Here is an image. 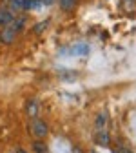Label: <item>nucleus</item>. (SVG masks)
Here are the masks:
<instances>
[{
  "label": "nucleus",
  "mask_w": 136,
  "mask_h": 153,
  "mask_svg": "<svg viewBox=\"0 0 136 153\" xmlns=\"http://www.w3.org/2000/svg\"><path fill=\"white\" fill-rule=\"evenodd\" d=\"M15 11H11L9 7H4V9H0V27H7L9 24H13L15 20Z\"/></svg>",
  "instance_id": "obj_3"
},
{
  "label": "nucleus",
  "mask_w": 136,
  "mask_h": 153,
  "mask_svg": "<svg viewBox=\"0 0 136 153\" xmlns=\"http://www.w3.org/2000/svg\"><path fill=\"white\" fill-rule=\"evenodd\" d=\"M16 153H27V151H26V149H18Z\"/></svg>",
  "instance_id": "obj_11"
},
{
  "label": "nucleus",
  "mask_w": 136,
  "mask_h": 153,
  "mask_svg": "<svg viewBox=\"0 0 136 153\" xmlns=\"http://www.w3.org/2000/svg\"><path fill=\"white\" fill-rule=\"evenodd\" d=\"M33 151H35V153H49L47 144H46L44 140H35V142H33Z\"/></svg>",
  "instance_id": "obj_8"
},
{
  "label": "nucleus",
  "mask_w": 136,
  "mask_h": 153,
  "mask_svg": "<svg viewBox=\"0 0 136 153\" xmlns=\"http://www.w3.org/2000/svg\"><path fill=\"white\" fill-rule=\"evenodd\" d=\"M31 133L38 140H44L47 137V133H49V126L42 119H33L31 120Z\"/></svg>",
  "instance_id": "obj_2"
},
{
  "label": "nucleus",
  "mask_w": 136,
  "mask_h": 153,
  "mask_svg": "<svg viewBox=\"0 0 136 153\" xmlns=\"http://www.w3.org/2000/svg\"><path fill=\"white\" fill-rule=\"evenodd\" d=\"M22 27H24V16H16L13 20V24H9L7 27H2V31H0V42L6 46L13 44L18 31H22Z\"/></svg>",
  "instance_id": "obj_1"
},
{
  "label": "nucleus",
  "mask_w": 136,
  "mask_h": 153,
  "mask_svg": "<svg viewBox=\"0 0 136 153\" xmlns=\"http://www.w3.org/2000/svg\"><path fill=\"white\" fill-rule=\"evenodd\" d=\"M105 122H107V117H105V113H102V115H98V117H96V128H104L105 126Z\"/></svg>",
  "instance_id": "obj_9"
},
{
  "label": "nucleus",
  "mask_w": 136,
  "mask_h": 153,
  "mask_svg": "<svg viewBox=\"0 0 136 153\" xmlns=\"http://www.w3.org/2000/svg\"><path fill=\"white\" fill-rule=\"evenodd\" d=\"M65 53H69V55H87L89 53V46L87 44H76V46H73V48H69Z\"/></svg>",
  "instance_id": "obj_4"
},
{
  "label": "nucleus",
  "mask_w": 136,
  "mask_h": 153,
  "mask_svg": "<svg viewBox=\"0 0 136 153\" xmlns=\"http://www.w3.org/2000/svg\"><path fill=\"white\" fill-rule=\"evenodd\" d=\"M26 113L29 115V119L33 120V119H36V115H38V104H36V100H27L26 102Z\"/></svg>",
  "instance_id": "obj_5"
},
{
  "label": "nucleus",
  "mask_w": 136,
  "mask_h": 153,
  "mask_svg": "<svg viewBox=\"0 0 136 153\" xmlns=\"http://www.w3.org/2000/svg\"><path fill=\"white\" fill-rule=\"evenodd\" d=\"M76 2H78V0H58V6H60L62 11L69 13V11H73L76 7Z\"/></svg>",
  "instance_id": "obj_6"
},
{
  "label": "nucleus",
  "mask_w": 136,
  "mask_h": 153,
  "mask_svg": "<svg viewBox=\"0 0 136 153\" xmlns=\"http://www.w3.org/2000/svg\"><path fill=\"white\" fill-rule=\"evenodd\" d=\"M96 144H100V146H109V135H107V131L105 129H98V133H96Z\"/></svg>",
  "instance_id": "obj_7"
},
{
  "label": "nucleus",
  "mask_w": 136,
  "mask_h": 153,
  "mask_svg": "<svg viewBox=\"0 0 136 153\" xmlns=\"http://www.w3.org/2000/svg\"><path fill=\"white\" fill-rule=\"evenodd\" d=\"M38 2H40L42 6H51V4L54 2V0H38Z\"/></svg>",
  "instance_id": "obj_10"
}]
</instances>
